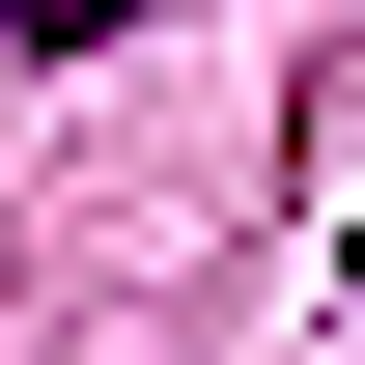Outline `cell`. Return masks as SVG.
Wrapping results in <instances>:
<instances>
[{
    "label": "cell",
    "instance_id": "1",
    "mask_svg": "<svg viewBox=\"0 0 365 365\" xmlns=\"http://www.w3.org/2000/svg\"><path fill=\"white\" fill-rule=\"evenodd\" d=\"M113 29H140V0H29V56H113Z\"/></svg>",
    "mask_w": 365,
    "mask_h": 365
},
{
    "label": "cell",
    "instance_id": "2",
    "mask_svg": "<svg viewBox=\"0 0 365 365\" xmlns=\"http://www.w3.org/2000/svg\"><path fill=\"white\" fill-rule=\"evenodd\" d=\"M337 281H365V253H337Z\"/></svg>",
    "mask_w": 365,
    "mask_h": 365
}]
</instances>
